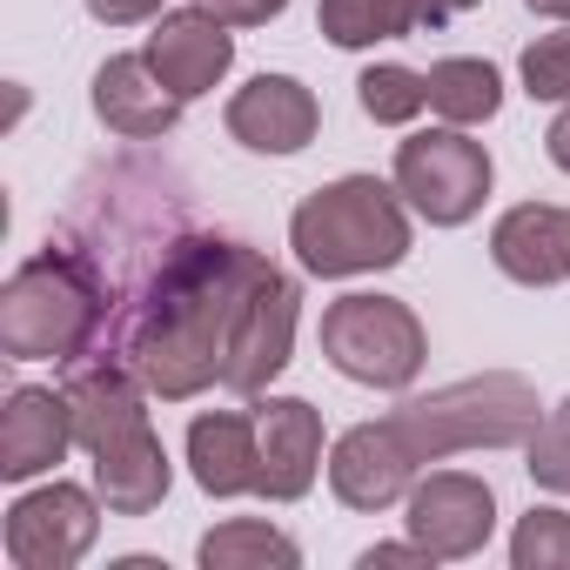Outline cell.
I'll return each mask as SVG.
<instances>
[{"instance_id":"6da1fadb","label":"cell","mask_w":570,"mask_h":570,"mask_svg":"<svg viewBox=\"0 0 570 570\" xmlns=\"http://www.w3.org/2000/svg\"><path fill=\"white\" fill-rule=\"evenodd\" d=\"M268 268H275L268 255L228 235H188L168 248V262L155 268L148 296H141V316L128 330V370L141 376L148 396L188 403L208 383H222L235 323Z\"/></svg>"},{"instance_id":"7a4b0ae2","label":"cell","mask_w":570,"mask_h":570,"mask_svg":"<svg viewBox=\"0 0 570 570\" xmlns=\"http://www.w3.org/2000/svg\"><path fill=\"white\" fill-rule=\"evenodd\" d=\"M141 376H121L108 363L95 370H75L68 376V403H75V443L95 456V490L115 517H148L161 510L175 470H168V450L148 423V403H141Z\"/></svg>"},{"instance_id":"3957f363","label":"cell","mask_w":570,"mask_h":570,"mask_svg":"<svg viewBox=\"0 0 570 570\" xmlns=\"http://www.w3.org/2000/svg\"><path fill=\"white\" fill-rule=\"evenodd\" d=\"M289 248L323 282L396 268L410 255V202H403L396 181L343 175V181L303 195V208L289 215Z\"/></svg>"},{"instance_id":"277c9868","label":"cell","mask_w":570,"mask_h":570,"mask_svg":"<svg viewBox=\"0 0 570 570\" xmlns=\"http://www.w3.org/2000/svg\"><path fill=\"white\" fill-rule=\"evenodd\" d=\"M396 450L423 470V463H443L456 450H517L537 436V390L510 370H483V376H463V383H443L430 396H410L403 410L383 416Z\"/></svg>"},{"instance_id":"5b68a950","label":"cell","mask_w":570,"mask_h":570,"mask_svg":"<svg viewBox=\"0 0 570 570\" xmlns=\"http://www.w3.org/2000/svg\"><path fill=\"white\" fill-rule=\"evenodd\" d=\"M101 330V289L81 255L41 248L0 289V350L8 363H75Z\"/></svg>"},{"instance_id":"8992f818","label":"cell","mask_w":570,"mask_h":570,"mask_svg":"<svg viewBox=\"0 0 570 570\" xmlns=\"http://www.w3.org/2000/svg\"><path fill=\"white\" fill-rule=\"evenodd\" d=\"M323 356L363 390H410L430 363V336L396 296H343L323 309Z\"/></svg>"},{"instance_id":"52a82bcc","label":"cell","mask_w":570,"mask_h":570,"mask_svg":"<svg viewBox=\"0 0 570 570\" xmlns=\"http://www.w3.org/2000/svg\"><path fill=\"white\" fill-rule=\"evenodd\" d=\"M497 168H490V148L470 141L463 128H423L410 141H396V188L403 202L430 222V228H463L483 195H490Z\"/></svg>"},{"instance_id":"ba28073f","label":"cell","mask_w":570,"mask_h":570,"mask_svg":"<svg viewBox=\"0 0 570 570\" xmlns=\"http://www.w3.org/2000/svg\"><path fill=\"white\" fill-rule=\"evenodd\" d=\"M101 537V490L41 483L8 510V563L14 570H75Z\"/></svg>"},{"instance_id":"9c48e42d","label":"cell","mask_w":570,"mask_h":570,"mask_svg":"<svg viewBox=\"0 0 570 570\" xmlns=\"http://www.w3.org/2000/svg\"><path fill=\"white\" fill-rule=\"evenodd\" d=\"M403 523L436 563H463L497 530V490L470 470H430V476L410 483V517Z\"/></svg>"},{"instance_id":"30bf717a","label":"cell","mask_w":570,"mask_h":570,"mask_svg":"<svg viewBox=\"0 0 570 570\" xmlns=\"http://www.w3.org/2000/svg\"><path fill=\"white\" fill-rule=\"evenodd\" d=\"M296 316H303V289L282 268H268L255 282V296L235 323V343H228V363H222V390L235 396H262L282 370H289V350H296Z\"/></svg>"},{"instance_id":"8fae6325","label":"cell","mask_w":570,"mask_h":570,"mask_svg":"<svg viewBox=\"0 0 570 570\" xmlns=\"http://www.w3.org/2000/svg\"><path fill=\"white\" fill-rule=\"evenodd\" d=\"M323 128V101L296 75H255L228 101V135L248 155H303Z\"/></svg>"},{"instance_id":"7c38bea8","label":"cell","mask_w":570,"mask_h":570,"mask_svg":"<svg viewBox=\"0 0 570 570\" xmlns=\"http://www.w3.org/2000/svg\"><path fill=\"white\" fill-rule=\"evenodd\" d=\"M155 35H148V61H155V75L181 95V101H195V95H208L228 68H235V35H228V21L222 14H208V8H175V14H161V21H148Z\"/></svg>"},{"instance_id":"4fadbf2b","label":"cell","mask_w":570,"mask_h":570,"mask_svg":"<svg viewBox=\"0 0 570 570\" xmlns=\"http://www.w3.org/2000/svg\"><path fill=\"white\" fill-rule=\"evenodd\" d=\"M255 430H262V490L268 503H296L316 490V470H323V410L303 403V396H268L255 410Z\"/></svg>"},{"instance_id":"5bb4252c","label":"cell","mask_w":570,"mask_h":570,"mask_svg":"<svg viewBox=\"0 0 570 570\" xmlns=\"http://www.w3.org/2000/svg\"><path fill=\"white\" fill-rule=\"evenodd\" d=\"M181 108H188V101L155 75L148 55H108V61L95 68V115H101V128L121 135V141H161V135L181 121Z\"/></svg>"},{"instance_id":"9a60e30c","label":"cell","mask_w":570,"mask_h":570,"mask_svg":"<svg viewBox=\"0 0 570 570\" xmlns=\"http://www.w3.org/2000/svg\"><path fill=\"white\" fill-rule=\"evenodd\" d=\"M68 443H75L68 390H41V383L8 390V416H0V476H8V483L48 476L68 456Z\"/></svg>"},{"instance_id":"2e32d148","label":"cell","mask_w":570,"mask_h":570,"mask_svg":"<svg viewBox=\"0 0 570 570\" xmlns=\"http://www.w3.org/2000/svg\"><path fill=\"white\" fill-rule=\"evenodd\" d=\"M490 262L523 282V289H550L570 282V208L557 202H517L490 228Z\"/></svg>"},{"instance_id":"e0dca14e","label":"cell","mask_w":570,"mask_h":570,"mask_svg":"<svg viewBox=\"0 0 570 570\" xmlns=\"http://www.w3.org/2000/svg\"><path fill=\"white\" fill-rule=\"evenodd\" d=\"M410 483H416V463L396 450L390 423H356V430L336 436V450H330V490L350 510H390V503L410 497Z\"/></svg>"},{"instance_id":"ac0fdd59","label":"cell","mask_w":570,"mask_h":570,"mask_svg":"<svg viewBox=\"0 0 570 570\" xmlns=\"http://www.w3.org/2000/svg\"><path fill=\"white\" fill-rule=\"evenodd\" d=\"M188 470L208 497L262 490V430L242 410H202L188 423Z\"/></svg>"},{"instance_id":"d6986e66","label":"cell","mask_w":570,"mask_h":570,"mask_svg":"<svg viewBox=\"0 0 570 570\" xmlns=\"http://www.w3.org/2000/svg\"><path fill=\"white\" fill-rule=\"evenodd\" d=\"M423 81H430V115H443L450 128H476L503 108V75L476 55H450Z\"/></svg>"},{"instance_id":"ffe728a7","label":"cell","mask_w":570,"mask_h":570,"mask_svg":"<svg viewBox=\"0 0 570 570\" xmlns=\"http://www.w3.org/2000/svg\"><path fill=\"white\" fill-rule=\"evenodd\" d=\"M202 570H296L303 563V550H296V537H282L275 523H255V517H228V523H215L208 537H202Z\"/></svg>"},{"instance_id":"44dd1931","label":"cell","mask_w":570,"mask_h":570,"mask_svg":"<svg viewBox=\"0 0 570 570\" xmlns=\"http://www.w3.org/2000/svg\"><path fill=\"white\" fill-rule=\"evenodd\" d=\"M323 41L336 48H376V41H403L416 35V0H323L316 8Z\"/></svg>"},{"instance_id":"7402d4cb","label":"cell","mask_w":570,"mask_h":570,"mask_svg":"<svg viewBox=\"0 0 570 570\" xmlns=\"http://www.w3.org/2000/svg\"><path fill=\"white\" fill-rule=\"evenodd\" d=\"M356 101H363V115L376 128H403V121H416L430 108V81L416 68H403V61H383V68H363Z\"/></svg>"},{"instance_id":"603a6c76","label":"cell","mask_w":570,"mask_h":570,"mask_svg":"<svg viewBox=\"0 0 570 570\" xmlns=\"http://www.w3.org/2000/svg\"><path fill=\"white\" fill-rule=\"evenodd\" d=\"M510 563H517V570H570V510L530 503V510L517 517Z\"/></svg>"},{"instance_id":"cb8c5ba5","label":"cell","mask_w":570,"mask_h":570,"mask_svg":"<svg viewBox=\"0 0 570 570\" xmlns=\"http://www.w3.org/2000/svg\"><path fill=\"white\" fill-rule=\"evenodd\" d=\"M523 470H530L537 490L570 497V396H563V403L537 423V436L523 443Z\"/></svg>"},{"instance_id":"d4e9b609","label":"cell","mask_w":570,"mask_h":570,"mask_svg":"<svg viewBox=\"0 0 570 570\" xmlns=\"http://www.w3.org/2000/svg\"><path fill=\"white\" fill-rule=\"evenodd\" d=\"M523 75V95L530 101H570V28L563 35H537L517 61Z\"/></svg>"},{"instance_id":"484cf974","label":"cell","mask_w":570,"mask_h":570,"mask_svg":"<svg viewBox=\"0 0 570 570\" xmlns=\"http://www.w3.org/2000/svg\"><path fill=\"white\" fill-rule=\"evenodd\" d=\"M195 8H208V14H222L228 28H268L289 0H195Z\"/></svg>"},{"instance_id":"4316f807","label":"cell","mask_w":570,"mask_h":570,"mask_svg":"<svg viewBox=\"0 0 570 570\" xmlns=\"http://www.w3.org/2000/svg\"><path fill=\"white\" fill-rule=\"evenodd\" d=\"M356 563H363V570H430L436 557H430V550H423V543L410 537V543H370V550H363Z\"/></svg>"},{"instance_id":"83f0119b","label":"cell","mask_w":570,"mask_h":570,"mask_svg":"<svg viewBox=\"0 0 570 570\" xmlns=\"http://www.w3.org/2000/svg\"><path fill=\"white\" fill-rule=\"evenodd\" d=\"M81 8H88L95 21H108V28H141V21H161V14H168L161 0H81Z\"/></svg>"},{"instance_id":"f1b7e54d","label":"cell","mask_w":570,"mask_h":570,"mask_svg":"<svg viewBox=\"0 0 570 570\" xmlns=\"http://www.w3.org/2000/svg\"><path fill=\"white\" fill-rule=\"evenodd\" d=\"M470 8H476V0H416V28H443V21H456Z\"/></svg>"},{"instance_id":"f546056e","label":"cell","mask_w":570,"mask_h":570,"mask_svg":"<svg viewBox=\"0 0 570 570\" xmlns=\"http://www.w3.org/2000/svg\"><path fill=\"white\" fill-rule=\"evenodd\" d=\"M543 148H550V161L570 175V101H563V115L550 121V135H543Z\"/></svg>"},{"instance_id":"4dcf8cb0","label":"cell","mask_w":570,"mask_h":570,"mask_svg":"<svg viewBox=\"0 0 570 570\" xmlns=\"http://www.w3.org/2000/svg\"><path fill=\"white\" fill-rule=\"evenodd\" d=\"M530 14H543V21H570V0H523Z\"/></svg>"}]
</instances>
